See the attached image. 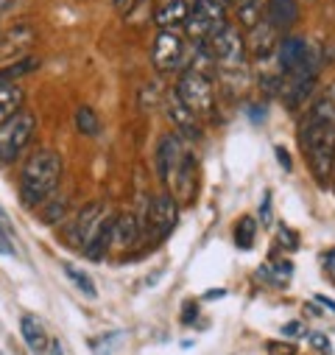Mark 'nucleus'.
Returning a JSON list of instances; mask_svg holds the SVG:
<instances>
[{"label":"nucleus","instance_id":"f3484780","mask_svg":"<svg viewBox=\"0 0 335 355\" xmlns=\"http://www.w3.org/2000/svg\"><path fill=\"white\" fill-rule=\"evenodd\" d=\"M20 336L26 341V347L34 352V355H42L48 347H51V338L45 333V324L37 319V316H23L20 319Z\"/></svg>","mask_w":335,"mask_h":355},{"label":"nucleus","instance_id":"bb28decb","mask_svg":"<svg viewBox=\"0 0 335 355\" xmlns=\"http://www.w3.org/2000/svg\"><path fill=\"white\" fill-rule=\"evenodd\" d=\"M307 341L313 344V349H318L321 355H332V344L324 333H307Z\"/></svg>","mask_w":335,"mask_h":355},{"label":"nucleus","instance_id":"393cba45","mask_svg":"<svg viewBox=\"0 0 335 355\" xmlns=\"http://www.w3.org/2000/svg\"><path fill=\"white\" fill-rule=\"evenodd\" d=\"M64 210H67V199H48L45 205H42V221L45 224H56V221H62L64 218Z\"/></svg>","mask_w":335,"mask_h":355},{"label":"nucleus","instance_id":"6e6552de","mask_svg":"<svg viewBox=\"0 0 335 355\" xmlns=\"http://www.w3.org/2000/svg\"><path fill=\"white\" fill-rule=\"evenodd\" d=\"M104 218H107V205H101V202L84 205V207L67 221V227H64V243H67L70 249H84Z\"/></svg>","mask_w":335,"mask_h":355},{"label":"nucleus","instance_id":"0eeeda50","mask_svg":"<svg viewBox=\"0 0 335 355\" xmlns=\"http://www.w3.org/2000/svg\"><path fill=\"white\" fill-rule=\"evenodd\" d=\"M274 59H277V70H280L282 78H291V76H302V73L316 70V53L310 51V45L302 37H285V40H280Z\"/></svg>","mask_w":335,"mask_h":355},{"label":"nucleus","instance_id":"7c9ffc66","mask_svg":"<svg viewBox=\"0 0 335 355\" xmlns=\"http://www.w3.org/2000/svg\"><path fill=\"white\" fill-rule=\"evenodd\" d=\"M274 154H277V159L282 162V168H285V171H291V157H288V151L277 146V148H274Z\"/></svg>","mask_w":335,"mask_h":355},{"label":"nucleus","instance_id":"2f4dec72","mask_svg":"<svg viewBox=\"0 0 335 355\" xmlns=\"http://www.w3.org/2000/svg\"><path fill=\"white\" fill-rule=\"evenodd\" d=\"M196 311H199L196 305H185V313H182V322H185V324H190V322H196V316H199Z\"/></svg>","mask_w":335,"mask_h":355},{"label":"nucleus","instance_id":"f8f14e48","mask_svg":"<svg viewBox=\"0 0 335 355\" xmlns=\"http://www.w3.org/2000/svg\"><path fill=\"white\" fill-rule=\"evenodd\" d=\"M263 20L274 31H291L299 20V3L296 0H266Z\"/></svg>","mask_w":335,"mask_h":355},{"label":"nucleus","instance_id":"20e7f679","mask_svg":"<svg viewBox=\"0 0 335 355\" xmlns=\"http://www.w3.org/2000/svg\"><path fill=\"white\" fill-rule=\"evenodd\" d=\"M174 96L179 98V104H182L188 112H193V115H210V112H212V104H215L212 76L188 67V70L179 76V81H176Z\"/></svg>","mask_w":335,"mask_h":355},{"label":"nucleus","instance_id":"4be33fe9","mask_svg":"<svg viewBox=\"0 0 335 355\" xmlns=\"http://www.w3.org/2000/svg\"><path fill=\"white\" fill-rule=\"evenodd\" d=\"M73 121H75V129L84 137H96L101 132V121H98V115H96L93 107H78L75 115H73Z\"/></svg>","mask_w":335,"mask_h":355},{"label":"nucleus","instance_id":"5701e85b","mask_svg":"<svg viewBox=\"0 0 335 355\" xmlns=\"http://www.w3.org/2000/svg\"><path fill=\"white\" fill-rule=\"evenodd\" d=\"M62 269H64V275L70 277V283H73V286H75V288H78L84 297H87V300H96V297H98V291H96V283H93V277H90L87 272L75 269L73 263H64Z\"/></svg>","mask_w":335,"mask_h":355},{"label":"nucleus","instance_id":"4468645a","mask_svg":"<svg viewBox=\"0 0 335 355\" xmlns=\"http://www.w3.org/2000/svg\"><path fill=\"white\" fill-rule=\"evenodd\" d=\"M143 224L134 213H120L115 221H112V246L118 249H132L137 246V241L143 238Z\"/></svg>","mask_w":335,"mask_h":355},{"label":"nucleus","instance_id":"dca6fc26","mask_svg":"<svg viewBox=\"0 0 335 355\" xmlns=\"http://www.w3.org/2000/svg\"><path fill=\"white\" fill-rule=\"evenodd\" d=\"M168 118L174 121V126H176L185 137H190V140H199V137H201V129H199V123H196V115L188 112V110L179 104V98H176L174 93L168 96Z\"/></svg>","mask_w":335,"mask_h":355},{"label":"nucleus","instance_id":"f257e3e1","mask_svg":"<svg viewBox=\"0 0 335 355\" xmlns=\"http://www.w3.org/2000/svg\"><path fill=\"white\" fill-rule=\"evenodd\" d=\"M299 146L307 159L313 180L327 188L332 185V168H335V84L307 107L299 123Z\"/></svg>","mask_w":335,"mask_h":355},{"label":"nucleus","instance_id":"9d476101","mask_svg":"<svg viewBox=\"0 0 335 355\" xmlns=\"http://www.w3.org/2000/svg\"><path fill=\"white\" fill-rule=\"evenodd\" d=\"M154 64L159 73H176L185 62V42L179 34L174 31H159L154 40V53H151Z\"/></svg>","mask_w":335,"mask_h":355},{"label":"nucleus","instance_id":"39448f33","mask_svg":"<svg viewBox=\"0 0 335 355\" xmlns=\"http://www.w3.org/2000/svg\"><path fill=\"white\" fill-rule=\"evenodd\" d=\"M224 26H229L224 3H218V0H193V6L188 9L185 17V31L193 45L210 42Z\"/></svg>","mask_w":335,"mask_h":355},{"label":"nucleus","instance_id":"473e14b6","mask_svg":"<svg viewBox=\"0 0 335 355\" xmlns=\"http://www.w3.org/2000/svg\"><path fill=\"white\" fill-rule=\"evenodd\" d=\"M316 302H318V305H324V308H329V311L335 313V300H329V297H324V294H318V297H316Z\"/></svg>","mask_w":335,"mask_h":355},{"label":"nucleus","instance_id":"f03ea898","mask_svg":"<svg viewBox=\"0 0 335 355\" xmlns=\"http://www.w3.org/2000/svg\"><path fill=\"white\" fill-rule=\"evenodd\" d=\"M62 182V157L59 151L39 148L34 151L20 171V205L39 207L45 205Z\"/></svg>","mask_w":335,"mask_h":355},{"label":"nucleus","instance_id":"c9c22d12","mask_svg":"<svg viewBox=\"0 0 335 355\" xmlns=\"http://www.w3.org/2000/svg\"><path fill=\"white\" fill-rule=\"evenodd\" d=\"M218 297H224V291H210L207 294V300H218Z\"/></svg>","mask_w":335,"mask_h":355},{"label":"nucleus","instance_id":"1a4fd4ad","mask_svg":"<svg viewBox=\"0 0 335 355\" xmlns=\"http://www.w3.org/2000/svg\"><path fill=\"white\" fill-rule=\"evenodd\" d=\"M179 221V202L174 199V193H159L148 202V213H145V227L151 230L154 241L168 238L176 230Z\"/></svg>","mask_w":335,"mask_h":355},{"label":"nucleus","instance_id":"a211bd4d","mask_svg":"<svg viewBox=\"0 0 335 355\" xmlns=\"http://www.w3.org/2000/svg\"><path fill=\"white\" fill-rule=\"evenodd\" d=\"M188 9H190V3L188 0H165V3L156 9V26L162 28V31H171V28H176V26H185V17H188Z\"/></svg>","mask_w":335,"mask_h":355},{"label":"nucleus","instance_id":"c756f323","mask_svg":"<svg viewBox=\"0 0 335 355\" xmlns=\"http://www.w3.org/2000/svg\"><path fill=\"white\" fill-rule=\"evenodd\" d=\"M269 355H296V344H285V341H269Z\"/></svg>","mask_w":335,"mask_h":355},{"label":"nucleus","instance_id":"cd10ccee","mask_svg":"<svg viewBox=\"0 0 335 355\" xmlns=\"http://www.w3.org/2000/svg\"><path fill=\"white\" fill-rule=\"evenodd\" d=\"M285 338H305L307 336V327L302 324V322H288V324H282V330H280Z\"/></svg>","mask_w":335,"mask_h":355},{"label":"nucleus","instance_id":"c85d7f7f","mask_svg":"<svg viewBox=\"0 0 335 355\" xmlns=\"http://www.w3.org/2000/svg\"><path fill=\"white\" fill-rule=\"evenodd\" d=\"M118 341H120V333H112V336H107L104 341H93V349H96V355H109V349H112Z\"/></svg>","mask_w":335,"mask_h":355},{"label":"nucleus","instance_id":"f704fd0d","mask_svg":"<svg viewBox=\"0 0 335 355\" xmlns=\"http://www.w3.org/2000/svg\"><path fill=\"white\" fill-rule=\"evenodd\" d=\"M48 349H51V355H64V349H62V344H59V341H51V347H48Z\"/></svg>","mask_w":335,"mask_h":355},{"label":"nucleus","instance_id":"b1692460","mask_svg":"<svg viewBox=\"0 0 335 355\" xmlns=\"http://www.w3.org/2000/svg\"><path fill=\"white\" fill-rule=\"evenodd\" d=\"M255 238H257V221L251 218V216H243L237 224H235V243L237 249H251L255 246Z\"/></svg>","mask_w":335,"mask_h":355},{"label":"nucleus","instance_id":"2eb2a0df","mask_svg":"<svg viewBox=\"0 0 335 355\" xmlns=\"http://www.w3.org/2000/svg\"><path fill=\"white\" fill-rule=\"evenodd\" d=\"M112 221L115 218H104L101 224H98V230L93 232V238L87 241V246H84L81 252H84V257H90V260H96V263H101L107 254H109V249H112Z\"/></svg>","mask_w":335,"mask_h":355},{"label":"nucleus","instance_id":"e433bc0d","mask_svg":"<svg viewBox=\"0 0 335 355\" xmlns=\"http://www.w3.org/2000/svg\"><path fill=\"white\" fill-rule=\"evenodd\" d=\"M332 185H335V168H332Z\"/></svg>","mask_w":335,"mask_h":355},{"label":"nucleus","instance_id":"aec40b11","mask_svg":"<svg viewBox=\"0 0 335 355\" xmlns=\"http://www.w3.org/2000/svg\"><path fill=\"white\" fill-rule=\"evenodd\" d=\"M26 93L17 84H0V123H6L12 115H17L23 110Z\"/></svg>","mask_w":335,"mask_h":355},{"label":"nucleus","instance_id":"a878e982","mask_svg":"<svg viewBox=\"0 0 335 355\" xmlns=\"http://www.w3.org/2000/svg\"><path fill=\"white\" fill-rule=\"evenodd\" d=\"M237 15H240V20H243V26H246V28H255V26L263 20L260 0H255V3H246V6H240V9H237Z\"/></svg>","mask_w":335,"mask_h":355},{"label":"nucleus","instance_id":"9b49d317","mask_svg":"<svg viewBox=\"0 0 335 355\" xmlns=\"http://www.w3.org/2000/svg\"><path fill=\"white\" fill-rule=\"evenodd\" d=\"M185 157H188V146H185L182 135L168 132L159 140V146H156V171H159V180L162 182H171Z\"/></svg>","mask_w":335,"mask_h":355},{"label":"nucleus","instance_id":"ddd939ff","mask_svg":"<svg viewBox=\"0 0 335 355\" xmlns=\"http://www.w3.org/2000/svg\"><path fill=\"white\" fill-rule=\"evenodd\" d=\"M277 45H280V31H274L266 20H260L255 28H251V37H248V45L246 51H251L257 56V62H266L269 56L277 53Z\"/></svg>","mask_w":335,"mask_h":355},{"label":"nucleus","instance_id":"6ab92c4d","mask_svg":"<svg viewBox=\"0 0 335 355\" xmlns=\"http://www.w3.org/2000/svg\"><path fill=\"white\" fill-rule=\"evenodd\" d=\"M31 42H34V28H28V26H15L9 34L0 37V59L17 56V53L26 51Z\"/></svg>","mask_w":335,"mask_h":355},{"label":"nucleus","instance_id":"412c9836","mask_svg":"<svg viewBox=\"0 0 335 355\" xmlns=\"http://www.w3.org/2000/svg\"><path fill=\"white\" fill-rule=\"evenodd\" d=\"M39 67V59L37 56H23L17 59L15 64H6V67H0V84H15V78L20 76H28Z\"/></svg>","mask_w":335,"mask_h":355},{"label":"nucleus","instance_id":"423d86ee","mask_svg":"<svg viewBox=\"0 0 335 355\" xmlns=\"http://www.w3.org/2000/svg\"><path fill=\"white\" fill-rule=\"evenodd\" d=\"M212 62L221 70H243L246 64V42L235 26H224L210 42H204Z\"/></svg>","mask_w":335,"mask_h":355},{"label":"nucleus","instance_id":"72a5a7b5","mask_svg":"<svg viewBox=\"0 0 335 355\" xmlns=\"http://www.w3.org/2000/svg\"><path fill=\"white\" fill-rule=\"evenodd\" d=\"M218 3H229V6L240 9V6H246V3H255V0H218Z\"/></svg>","mask_w":335,"mask_h":355},{"label":"nucleus","instance_id":"7ed1b4c3","mask_svg":"<svg viewBox=\"0 0 335 355\" xmlns=\"http://www.w3.org/2000/svg\"><path fill=\"white\" fill-rule=\"evenodd\" d=\"M34 135H37V118L28 110H20L6 123H0V165L17 162L31 146Z\"/></svg>","mask_w":335,"mask_h":355}]
</instances>
